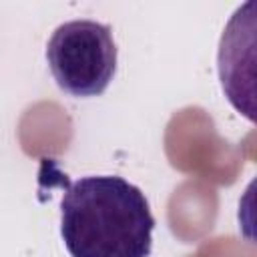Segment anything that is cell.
Here are the masks:
<instances>
[{"label": "cell", "mask_w": 257, "mask_h": 257, "mask_svg": "<svg viewBox=\"0 0 257 257\" xmlns=\"http://www.w3.org/2000/svg\"><path fill=\"white\" fill-rule=\"evenodd\" d=\"M155 217L145 193L116 175L66 185L60 235L70 257H149Z\"/></svg>", "instance_id": "6da1fadb"}, {"label": "cell", "mask_w": 257, "mask_h": 257, "mask_svg": "<svg viewBox=\"0 0 257 257\" xmlns=\"http://www.w3.org/2000/svg\"><path fill=\"white\" fill-rule=\"evenodd\" d=\"M46 60L60 90L78 98L98 96L116 72L112 30L96 20L64 22L46 44Z\"/></svg>", "instance_id": "7a4b0ae2"}]
</instances>
